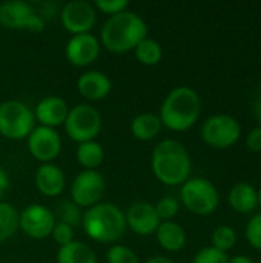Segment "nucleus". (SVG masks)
<instances>
[{
	"label": "nucleus",
	"instance_id": "nucleus-26",
	"mask_svg": "<svg viewBox=\"0 0 261 263\" xmlns=\"http://www.w3.org/2000/svg\"><path fill=\"white\" fill-rule=\"evenodd\" d=\"M54 217H57L55 222H62V223H66V225L75 228V227L82 225L83 213L72 200H63L57 205Z\"/></svg>",
	"mask_w": 261,
	"mask_h": 263
},
{
	"label": "nucleus",
	"instance_id": "nucleus-1",
	"mask_svg": "<svg viewBox=\"0 0 261 263\" xmlns=\"http://www.w3.org/2000/svg\"><path fill=\"white\" fill-rule=\"evenodd\" d=\"M148 37L146 22L132 11H123L111 15L102 28L103 46L115 54L135 49V46Z\"/></svg>",
	"mask_w": 261,
	"mask_h": 263
},
{
	"label": "nucleus",
	"instance_id": "nucleus-4",
	"mask_svg": "<svg viewBox=\"0 0 261 263\" xmlns=\"http://www.w3.org/2000/svg\"><path fill=\"white\" fill-rule=\"evenodd\" d=\"M82 227L89 239L100 243H112L125 234L126 217L117 205L100 202L83 213Z\"/></svg>",
	"mask_w": 261,
	"mask_h": 263
},
{
	"label": "nucleus",
	"instance_id": "nucleus-24",
	"mask_svg": "<svg viewBox=\"0 0 261 263\" xmlns=\"http://www.w3.org/2000/svg\"><path fill=\"white\" fill-rule=\"evenodd\" d=\"M134 51H135L137 60H138L142 65H145V66H154V65H157V63L162 60V57H163V48H162V45H160L157 40L151 39V37L143 39V40L135 46Z\"/></svg>",
	"mask_w": 261,
	"mask_h": 263
},
{
	"label": "nucleus",
	"instance_id": "nucleus-5",
	"mask_svg": "<svg viewBox=\"0 0 261 263\" xmlns=\"http://www.w3.org/2000/svg\"><path fill=\"white\" fill-rule=\"evenodd\" d=\"M180 200L188 211L197 216L212 214L218 203L220 194L212 182L203 177L188 179L180 190Z\"/></svg>",
	"mask_w": 261,
	"mask_h": 263
},
{
	"label": "nucleus",
	"instance_id": "nucleus-37",
	"mask_svg": "<svg viewBox=\"0 0 261 263\" xmlns=\"http://www.w3.org/2000/svg\"><path fill=\"white\" fill-rule=\"evenodd\" d=\"M228 263H255L252 259H249L248 256H234L232 259H229Z\"/></svg>",
	"mask_w": 261,
	"mask_h": 263
},
{
	"label": "nucleus",
	"instance_id": "nucleus-33",
	"mask_svg": "<svg viewBox=\"0 0 261 263\" xmlns=\"http://www.w3.org/2000/svg\"><path fill=\"white\" fill-rule=\"evenodd\" d=\"M94 5L102 12H105L108 15H115V14L126 11L129 6V2L128 0H97Z\"/></svg>",
	"mask_w": 261,
	"mask_h": 263
},
{
	"label": "nucleus",
	"instance_id": "nucleus-16",
	"mask_svg": "<svg viewBox=\"0 0 261 263\" xmlns=\"http://www.w3.org/2000/svg\"><path fill=\"white\" fill-rule=\"evenodd\" d=\"M68 112H69L68 103L62 97L49 96L37 103L34 109V117L40 123V126H48L55 129L57 126L65 125Z\"/></svg>",
	"mask_w": 261,
	"mask_h": 263
},
{
	"label": "nucleus",
	"instance_id": "nucleus-19",
	"mask_svg": "<svg viewBox=\"0 0 261 263\" xmlns=\"http://www.w3.org/2000/svg\"><path fill=\"white\" fill-rule=\"evenodd\" d=\"M160 247L169 253H177L186 245V231L177 222H162L155 231Z\"/></svg>",
	"mask_w": 261,
	"mask_h": 263
},
{
	"label": "nucleus",
	"instance_id": "nucleus-2",
	"mask_svg": "<svg viewBox=\"0 0 261 263\" xmlns=\"http://www.w3.org/2000/svg\"><path fill=\"white\" fill-rule=\"evenodd\" d=\"M152 173L165 185H183L191 174V156L183 143L174 139L160 142L151 159Z\"/></svg>",
	"mask_w": 261,
	"mask_h": 263
},
{
	"label": "nucleus",
	"instance_id": "nucleus-13",
	"mask_svg": "<svg viewBox=\"0 0 261 263\" xmlns=\"http://www.w3.org/2000/svg\"><path fill=\"white\" fill-rule=\"evenodd\" d=\"M28 149L34 159L42 163H51L60 154L62 139L55 129L38 125L28 136Z\"/></svg>",
	"mask_w": 261,
	"mask_h": 263
},
{
	"label": "nucleus",
	"instance_id": "nucleus-3",
	"mask_svg": "<svg viewBox=\"0 0 261 263\" xmlns=\"http://www.w3.org/2000/svg\"><path fill=\"white\" fill-rule=\"evenodd\" d=\"M200 112L202 99L198 92L191 86H177L165 97L158 117L168 129L183 133L195 125Z\"/></svg>",
	"mask_w": 261,
	"mask_h": 263
},
{
	"label": "nucleus",
	"instance_id": "nucleus-35",
	"mask_svg": "<svg viewBox=\"0 0 261 263\" xmlns=\"http://www.w3.org/2000/svg\"><path fill=\"white\" fill-rule=\"evenodd\" d=\"M252 112L255 116V119L258 120V126H261V85L255 89L254 92V99H252Z\"/></svg>",
	"mask_w": 261,
	"mask_h": 263
},
{
	"label": "nucleus",
	"instance_id": "nucleus-36",
	"mask_svg": "<svg viewBox=\"0 0 261 263\" xmlns=\"http://www.w3.org/2000/svg\"><path fill=\"white\" fill-rule=\"evenodd\" d=\"M8 188H9V177L6 174V171L0 166V202L3 199V196L6 194Z\"/></svg>",
	"mask_w": 261,
	"mask_h": 263
},
{
	"label": "nucleus",
	"instance_id": "nucleus-21",
	"mask_svg": "<svg viewBox=\"0 0 261 263\" xmlns=\"http://www.w3.org/2000/svg\"><path fill=\"white\" fill-rule=\"evenodd\" d=\"M162 126L163 125L158 116L152 112H143L134 117V120L131 122V133L137 140L149 142L160 134Z\"/></svg>",
	"mask_w": 261,
	"mask_h": 263
},
{
	"label": "nucleus",
	"instance_id": "nucleus-28",
	"mask_svg": "<svg viewBox=\"0 0 261 263\" xmlns=\"http://www.w3.org/2000/svg\"><path fill=\"white\" fill-rule=\"evenodd\" d=\"M155 211H157V216L160 220H171L174 219L178 211H180V202L175 199V197H171V196H166L163 199H160L155 205H154Z\"/></svg>",
	"mask_w": 261,
	"mask_h": 263
},
{
	"label": "nucleus",
	"instance_id": "nucleus-38",
	"mask_svg": "<svg viewBox=\"0 0 261 263\" xmlns=\"http://www.w3.org/2000/svg\"><path fill=\"white\" fill-rule=\"evenodd\" d=\"M146 263H174L171 259H168V257H163V256H155V257H152V259H149Z\"/></svg>",
	"mask_w": 261,
	"mask_h": 263
},
{
	"label": "nucleus",
	"instance_id": "nucleus-39",
	"mask_svg": "<svg viewBox=\"0 0 261 263\" xmlns=\"http://www.w3.org/2000/svg\"><path fill=\"white\" fill-rule=\"evenodd\" d=\"M257 196H258V203H260V206H261V186H260V190L257 191Z\"/></svg>",
	"mask_w": 261,
	"mask_h": 263
},
{
	"label": "nucleus",
	"instance_id": "nucleus-31",
	"mask_svg": "<svg viewBox=\"0 0 261 263\" xmlns=\"http://www.w3.org/2000/svg\"><path fill=\"white\" fill-rule=\"evenodd\" d=\"M246 239L255 250H261V213L255 214L246 227Z\"/></svg>",
	"mask_w": 261,
	"mask_h": 263
},
{
	"label": "nucleus",
	"instance_id": "nucleus-30",
	"mask_svg": "<svg viewBox=\"0 0 261 263\" xmlns=\"http://www.w3.org/2000/svg\"><path fill=\"white\" fill-rule=\"evenodd\" d=\"M229 262V257L226 253H222L212 247H208V248H203L200 250L192 263H228Z\"/></svg>",
	"mask_w": 261,
	"mask_h": 263
},
{
	"label": "nucleus",
	"instance_id": "nucleus-10",
	"mask_svg": "<svg viewBox=\"0 0 261 263\" xmlns=\"http://www.w3.org/2000/svg\"><path fill=\"white\" fill-rule=\"evenodd\" d=\"M106 190L103 176L98 171H82L71 185V199L78 208H91L100 203Z\"/></svg>",
	"mask_w": 261,
	"mask_h": 263
},
{
	"label": "nucleus",
	"instance_id": "nucleus-15",
	"mask_svg": "<svg viewBox=\"0 0 261 263\" xmlns=\"http://www.w3.org/2000/svg\"><path fill=\"white\" fill-rule=\"evenodd\" d=\"M125 217H126V227H129L138 236L155 234L158 225L162 223L154 205L148 202H137L131 205Z\"/></svg>",
	"mask_w": 261,
	"mask_h": 263
},
{
	"label": "nucleus",
	"instance_id": "nucleus-14",
	"mask_svg": "<svg viewBox=\"0 0 261 263\" xmlns=\"http://www.w3.org/2000/svg\"><path fill=\"white\" fill-rule=\"evenodd\" d=\"M100 55V42L92 34L72 35L66 43V59L74 66H88Z\"/></svg>",
	"mask_w": 261,
	"mask_h": 263
},
{
	"label": "nucleus",
	"instance_id": "nucleus-18",
	"mask_svg": "<svg viewBox=\"0 0 261 263\" xmlns=\"http://www.w3.org/2000/svg\"><path fill=\"white\" fill-rule=\"evenodd\" d=\"M34 182L38 193L46 197H57L65 190L63 171L54 163H42L35 171Z\"/></svg>",
	"mask_w": 261,
	"mask_h": 263
},
{
	"label": "nucleus",
	"instance_id": "nucleus-22",
	"mask_svg": "<svg viewBox=\"0 0 261 263\" xmlns=\"http://www.w3.org/2000/svg\"><path fill=\"white\" fill-rule=\"evenodd\" d=\"M57 263H97V257L86 243L74 240L65 247H60L57 253Z\"/></svg>",
	"mask_w": 261,
	"mask_h": 263
},
{
	"label": "nucleus",
	"instance_id": "nucleus-6",
	"mask_svg": "<svg viewBox=\"0 0 261 263\" xmlns=\"http://www.w3.org/2000/svg\"><path fill=\"white\" fill-rule=\"evenodd\" d=\"M34 111L23 102L6 100L0 103V134L9 140L26 139L35 128Z\"/></svg>",
	"mask_w": 261,
	"mask_h": 263
},
{
	"label": "nucleus",
	"instance_id": "nucleus-8",
	"mask_svg": "<svg viewBox=\"0 0 261 263\" xmlns=\"http://www.w3.org/2000/svg\"><path fill=\"white\" fill-rule=\"evenodd\" d=\"M242 136V126L229 114H215L206 119L202 126V139L212 148L228 149L234 146Z\"/></svg>",
	"mask_w": 261,
	"mask_h": 263
},
{
	"label": "nucleus",
	"instance_id": "nucleus-20",
	"mask_svg": "<svg viewBox=\"0 0 261 263\" xmlns=\"http://www.w3.org/2000/svg\"><path fill=\"white\" fill-rule=\"evenodd\" d=\"M228 200L232 210H235L237 213H251L258 205L257 190L248 182H238L231 188Z\"/></svg>",
	"mask_w": 261,
	"mask_h": 263
},
{
	"label": "nucleus",
	"instance_id": "nucleus-23",
	"mask_svg": "<svg viewBox=\"0 0 261 263\" xmlns=\"http://www.w3.org/2000/svg\"><path fill=\"white\" fill-rule=\"evenodd\" d=\"M75 157L85 170L97 171V168L103 163L105 153H103L102 145L97 143L95 140H92V142L78 143L77 151H75Z\"/></svg>",
	"mask_w": 261,
	"mask_h": 263
},
{
	"label": "nucleus",
	"instance_id": "nucleus-11",
	"mask_svg": "<svg viewBox=\"0 0 261 263\" xmlns=\"http://www.w3.org/2000/svg\"><path fill=\"white\" fill-rule=\"evenodd\" d=\"M55 217L45 205H29L18 214V228L31 239L43 240L51 236Z\"/></svg>",
	"mask_w": 261,
	"mask_h": 263
},
{
	"label": "nucleus",
	"instance_id": "nucleus-32",
	"mask_svg": "<svg viewBox=\"0 0 261 263\" xmlns=\"http://www.w3.org/2000/svg\"><path fill=\"white\" fill-rule=\"evenodd\" d=\"M51 236L55 240V243H58L60 247H65V245L74 242V228L69 227V225H66V223L55 222Z\"/></svg>",
	"mask_w": 261,
	"mask_h": 263
},
{
	"label": "nucleus",
	"instance_id": "nucleus-7",
	"mask_svg": "<svg viewBox=\"0 0 261 263\" xmlns=\"http://www.w3.org/2000/svg\"><path fill=\"white\" fill-rule=\"evenodd\" d=\"M65 129L69 139L77 143L92 142L102 131V116L91 105H75L68 112Z\"/></svg>",
	"mask_w": 261,
	"mask_h": 263
},
{
	"label": "nucleus",
	"instance_id": "nucleus-12",
	"mask_svg": "<svg viewBox=\"0 0 261 263\" xmlns=\"http://www.w3.org/2000/svg\"><path fill=\"white\" fill-rule=\"evenodd\" d=\"M63 28L72 35L88 34L95 23V8L85 0H74L65 5L60 14Z\"/></svg>",
	"mask_w": 261,
	"mask_h": 263
},
{
	"label": "nucleus",
	"instance_id": "nucleus-17",
	"mask_svg": "<svg viewBox=\"0 0 261 263\" xmlns=\"http://www.w3.org/2000/svg\"><path fill=\"white\" fill-rule=\"evenodd\" d=\"M77 89L85 99L97 102V100H102L106 96H109V92L112 89V83H111V79L105 72L88 71L78 77Z\"/></svg>",
	"mask_w": 261,
	"mask_h": 263
},
{
	"label": "nucleus",
	"instance_id": "nucleus-34",
	"mask_svg": "<svg viewBox=\"0 0 261 263\" xmlns=\"http://www.w3.org/2000/svg\"><path fill=\"white\" fill-rule=\"evenodd\" d=\"M246 146L252 153H261V126H255L246 136Z\"/></svg>",
	"mask_w": 261,
	"mask_h": 263
},
{
	"label": "nucleus",
	"instance_id": "nucleus-27",
	"mask_svg": "<svg viewBox=\"0 0 261 263\" xmlns=\"http://www.w3.org/2000/svg\"><path fill=\"white\" fill-rule=\"evenodd\" d=\"M211 240H212V248H215L222 253H228L237 243V233L234 228H231L228 225H222L212 233Z\"/></svg>",
	"mask_w": 261,
	"mask_h": 263
},
{
	"label": "nucleus",
	"instance_id": "nucleus-9",
	"mask_svg": "<svg viewBox=\"0 0 261 263\" xmlns=\"http://www.w3.org/2000/svg\"><path fill=\"white\" fill-rule=\"evenodd\" d=\"M0 25L9 29H28L42 32L45 29L43 18L35 14L32 6L22 0H9L0 5Z\"/></svg>",
	"mask_w": 261,
	"mask_h": 263
},
{
	"label": "nucleus",
	"instance_id": "nucleus-25",
	"mask_svg": "<svg viewBox=\"0 0 261 263\" xmlns=\"http://www.w3.org/2000/svg\"><path fill=\"white\" fill-rule=\"evenodd\" d=\"M18 230V213L8 202H0V243L11 239Z\"/></svg>",
	"mask_w": 261,
	"mask_h": 263
},
{
	"label": "nucleus",
	"instance_id": "nucleus-29",
	"mask_svg": "<svg viewBox=\"0 0 261 263\" xmlns=\"http://www.w3.org/2000/svg\"><path fill=\"white\" fill-rule=\"evenodd\" d=\"M108 263H140L138 256L125 245H115L108 250L106 254Z\"/></svg>",
	"mask_w": 261,
	"mask_h": 263
}]
</instances>
